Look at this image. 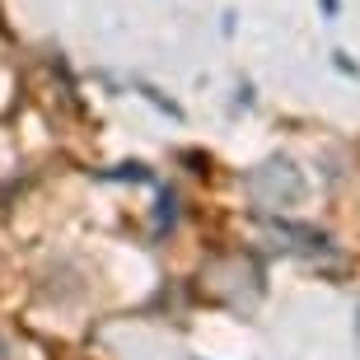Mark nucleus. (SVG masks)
Returning a JSON list of instances; mask_svg holds the SVG:
<instances>
[{
	"label": "nucleus",
	"mask_w": 360,
	"mask_h": 360,
	"mask_svg": "<svg viewBox=\"0 0 360 360\" xmlns=\"http://www.w3.org/2000/svg\"><path fill=\"white\" fill-rule=\"evenodd\" d=\"M201 290L220 300V304H257V295H262V267H257L248 253H220L211 257L206 267H201Z\"/></svg>",
	"instance_id": "1"
},
{
	"label": "nucleus",
	"mask_w": 360,
	"mask_h": 360,
	"mask_svg": "<svg viewBox=\"0 0 360 360\" xmlns=\"http://www.w3.org/2000/svg\"><path fill=\"white\" fill-rule=\"evenodd\" d=\"M243 192L262 215H281L304 197V178H300V169L290 160H267L243 178Z\"/></svg>",
	"instance_id": "2"
},
{
	"label": "nucleus",
	"mask_w": 360,
	"mask_h": 360,
	"mask_svg": "<svg viewBox=\"0 0 360 360\" xmlns=\"http://www.w3.org/2000/svg\"><path fill=\"white\" fill-rule=\"evenodd\" d=\"M267 229V239H276V248H285V253H314V248H323V234H314V229H290V225H262Z\"/></svg>",
	"instance_id": "3"
},
{
	"label": "nucleus",
	"mask_w": 360,
	"mask_h": 360,
	"mask_svg": "<svg viewBox=\"0 0 360 360\" xmlns=\"http://www.w3.org/2000/svg\"><path fill=\"white\" fill-rule=\"evenodd\" d=\"M0 360H10V347H5V337H0Z\"/></svg>",
	"instance_id": "4"
}]
</instances>
